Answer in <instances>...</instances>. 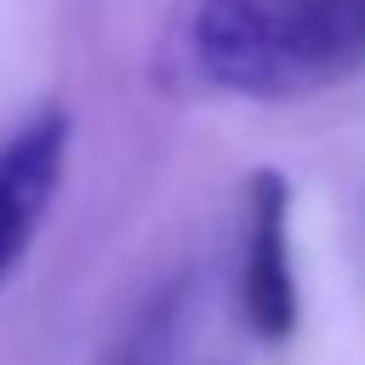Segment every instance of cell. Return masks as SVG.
Segmentation results:
<instances>
[{"instance_id":"7a4b0ae2","label":"cell","mask_w":365,"mask_h":365,"mask_svg":"<svg viewBox=\"0 0 365 365\" xmlns=\"http://www.w3.org/2000/svg\"><path fill=\"white\" fill-rule=\"evenodd\" d=\"M68 165V108L46 103L0 137V285L29 262Z\"/></svg>"},{"instance_id":"6da1fadb","label":"cell","mask_w":365,"mask_h":365,"mask_svg":"<svg viewBox=\"0 0 365 365\" xmlns=\"http://www.w3.org/2000/svg\"><path fill=\"white\" fill-rule=\"evenodd\" d=\"M188 74L245 103L319 97L365 68V0H194Z\"/></svg>"},{"instance_id":"3957f363","label":"cell","mask_w":365,"mask_h":365,"mask_svg":"<svg viewBox=\"0 0 365 365\" xmlns=\"http://www.w3.org/2000/svg\"><path fill=\"white\" fill-rule=\"evenodd\" d=\"M240 314L251 336L285 342L297 331V262H291V177L262 165L245 177V262Z\"/></svg>"}]
</instances>
